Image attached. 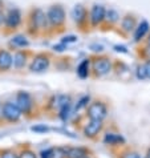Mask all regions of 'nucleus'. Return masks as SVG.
Returning a JSON list of instances; mask_svg holds the SVG:
<instances>
[{
	"instance_id": "f257e3e1",
	"label": "nucleus",
	"mask_w": 150,
	"mask_h": 158,
	"mask_svg": "<svg viewBox=\"0 0 150 158\" xmlns=\"http://www.w3.org/2000/svg\"><path fill=\"white\" fill-rule=\"evenodd\" d=\"M28 32L31 35H39L45 29H49V23H48L47 12H44L41 8H32L28 14L27 20Z\"/></svg>"
},
{
	"instance_id": "f03ea898",
	"label": "nucleus",
	"mask_w": 150,
	"mask_h": 158,
	"mask_svg": "<svg viewBox=\"0 0 150 158\" xmlns=\"http://www.w3.org/2000/svg\"><path fill=\"white\" fill-rule=\"evenodd\" d=\"M47 17L48 23H49V28L61 29L67 21V12L61 4H52L47 10Z\"/></svg>"
},
{
	"instance_id": "7ed1b4c3",
	"label": "nucleus",
	"mask_w": 150,
	"mask_h": 158,
	"mask_svg": "<svg viewBox=\"0 0 150 158\" xmlns=\"http://www.w3.org/2000/svg\"><path fill=\"white\" fill-rule=\"evenodd\" d=\"M21 21H23V15L20 10L17 8H11L6 14V21H4V29L6 32H14L20 27Z\"/></svg>"
},
{
	"instance_id": "20e7f679",
	"label": "nucleus",
	"mask_w": 150,
	"mask_h": 158,
	"mask_svg": "<svg viewBox=\"0 0 150 158\" xmlns=\"http://www.w3.org/2000/svg\"><path fill=\"white\" fill-rule=\"evenodd\" d=\"M105 15H106V8L102 4H97V3L93 4L89 10V24L93 28L98 27V25L104 23Z\"/></svg>"
},
{
	"instance_id": "39448f33",
	"label": "nucleus",
	"mask_w": 150,
	"mask_h": 158,
	"mask_svg": "<svg viewBox=\"0 0 150 158\" xmlns=\"http://www.w3.org/2000/svg\"><path fill=\"white\" fill-rule=\"evenodd\" d=\"M72 17L78 27L82 28L84 25H86L89 23V11L86 10L85 6L82 4H76L72 11Z\"/></svg>"
},
{
	"instance_id": "423d86ee",
	"label": "nucleus",
	"mask_w": 150,
	"mask_h": 158,
	"mask_svg": "<svg viewBox=\"0 0 150 158\" xmlns=\"http://www.w3.org/2000/svg\"><path fill=\"white\" fill-rule=\"evenodd\" d=\"M49 63H51V57L47 53H39L33 57L32 63L29 65V69L32 72H44L49 67Z\"/></svg>"
},
{
	"instance_id": "0eeeda50",
	"label": "nucleus",
	"mask_w": 150,
	"mask_h": 158,
	"mask_svg": "<svg viewBox=\"0 0 150 158\" xmlns=\"http://www.w3.org/2000/svg\"><path fill=\"white\" fill-rule=\"evenodd\" d=\"M108 114V109L102 102H93L88 108V116L90 120H104Z\"/></svg>"
},
{
	"instance_id": "6e6552de",
	"label": "nucleus",
	"mask_w": 150,
	"mask_h": 158,
	"mask_svg": "<svg viewBox=\"0 0 150 158\" xmlns=\"http://www.w3.org/2000/svg\"><path fill=\"white\" fill-rule=\"evenodd\" d=\"M3 116L7 118L8 121H17L21 117V110L16 104L6 102L3 105Z\"/></svg>"
},
{
	"instance_id": "1a4fd4ad",
	"label": "nucleus",
	"mask_w": 150,
	"mask_h": 158,
	"mask_svg": "<svg viewBox=\"0 0 150 158\" xmlns=\"http://www.w3.org/2000/svg\"><path fill=\"white\" fill-rule=\"evenodd\" d=\"M110 69H112V63L108 57H97L96 60H93V71L98 76L109 73Z\"/></svg>"
},
{
	"instance_id": "9d476101",
	"label": "nucleus",
	"mask_w": 150,
	"mask_h": 158,
	"mask_svg": "<svg viewBox=\"0 0 150 158\" xmlns=\"http://www.w3.org/2000/svg\"><path fill=\"white\" fill-rule=\"evenodd\" d=\"M137 19L133 14H126L125 16L121 19V24H120V29L121 32L125 35H129L131 32H134V29L137 28Z\"/></svg>"
},
{
	"instance_id": "9b49d317",
	"label": "nucleus",
	"mask_w": 150,
	"mask_h": 158,
	"mask_svg": "<svg viewBox=\"0 0 150 158\" xmlns=\"http://www.w3.org/2000/svg\"><path fill=\"white\" fill-rule=\"evenodd\" d=\"M16 105L20 108L21 112L27 113L31 106H32V100H31L29 94L27 92H20V93H17L16 96Z\"/></svg>"
},
{
	"instance_id": "f8f14e48",
	"label": "nucleus",
	"mask_w": 150,
	"mask_h": 158,
	"mask_svg": "<svg viewBox=\"0 0 150 158\" xmlns=\"http://www.w3.org/2000/svg\"><path fill=\"white\" fill-rule=\"evenodd\" d=\"M102 128V120H90V122L84 128V134L86 137H94Z\"/></svg>"
},
{
	"instance_id": "ddd939ff",
	"label": "nucleus",
	"mask_w": 150,
	"mask_h": 158,
	"mask_svg": "<svg viewBox=\"0 0 150 158\" xmlns=\"http://www.w3.org/2000/svg\"><path fill=\"white\" fill-rule=\"evenodd\" d=\"M12 64H14V57L6 49H0V71L6 72L8 71Z\"/></svg>"
},
{
	"instance_id": "4468645a",
	"label": "nucleus",
	"mask_w": 150,
	"mask_h": 158,
	"mask_svg": "<svg viewBox=\"0 0 150 158\" xmlns=\"http://www.w3.org/2000/svg\"><path fill=\"white\" fill-rule=\"evenodd\" d=\"M149 31H150L149 23H148L146 20H142L138 25H137V28L134 29V41H135V43L141 41V40H142V39L149 33Z\"/></svg>"
},
{
	"instance_id": "2eb2a0df",
	"label": "nucleus",
	"mask_w": 150,
	"mask_h": 158,
	"mask_svg": "<svg viewBox=\"0 0 150 158\" xmlns=\"http://www.w3.org/2000/svg\"><path fill=\"white\" fill-rule=\"evenodd\" d=\"M27 57H28V53L25 51H17L14 56V67L16 69L24 68L25 63H27Z\"/></svg>"
},
{
	"instance_id": "dca6fc26",
	"label": "nucleus",
	"mask_w": 150,
	"mask_h": 158,
	"mask_svg": "<svg viewBox=\"0 0 150 158\" xmlns=\"http://www.w3.org/2000/svg\"><path fill=\"white\" fill-rule=\"evenodd\" d=\"M118 21H120V14H118L116 10H113V8L106 10V15H105L104 23H106L109 25H114V24H117Z\"/></svg>"
},
{
	"instance_id": "f3484780",
	"label": "nucleus",
	"mask_w": 150,
	"mask_h": 158,
	"mask_svg": "<svg viewBox=\"0 0 150 158\" xmlns=\"http://www.w3.org/2000/svg\"><path fill=\"white\" fill-rule=\"evenodd\" d=\"M10 45H12L14 48H27L29 45V41L24 35H17L10 41Z\"/></svg>"
},
{
	"instance_id": "a211bd4d",
	"label": "nucleus",
	"mask_w": 150,
	"mask_h": 158,
	"mask_svg": "<svg viewBox=\"0 0 150 158\" xmlns=\"http://www.w3.org/2000/svg\"><path fill=\"white\" fill-rule=\"evenodd\" d=\"M104 142L105 143H109V145H118V143H123V142H125V139H123L122 135H120V134L108 133V134H105Z\"/></svg>"
},
{
	"instance_id": "6ab92c4d",
	"label": "nucleus",
	"mask_w": 150,
	"mask_h": 158,
	"mask_svg": "<svg viewBox=\"0 0 150 158\" xmlns=\"http://www.w3.org/2000/svg\"><path fill=\"white\" fill-rule=\"evenodd\" d=\"M88 152L81 148H70L67 150V158H85Z\"/></svg>"
},
{
	"instance_id": "aec40b11",
	"label": "nucleus",
	"mask_w": 150,
	"mask_h": 158,
	"mask_svg": "<svg viewBox=\"0 0 150 158\" xmlns=\"http://www.w3.org/2000/svg\"><path fill=\"white\" fill-rule=\"evenodd\" d=\"M89 64H90L89 59H85L84 61L80 63V65H78V68H77V74H78L80 78H86L88 77V74H89Z\"/></svg>"
},
{
	"instance_id": "412c9836",
	"label": "nucleus",
	"mask_w": 150,
	"mask_h": 158,
	"mask_svg": "<svg viewBox=\"0 0 150 158\" xmlns=\"http://www.w3.org/2000/svg\"><path fill=\"white\" fill-rule=\"evenodd\" d=\"M137 77H138L140 80H145V78H148V74H146V68H145V64L140 65V67L137 68Z\"/></svg>"
},
{
	"instance_id": "4be33fe9",
	"label": "nucleus",
	"mask_w": 150,
	"mask_h": 158,
	"mask_svg": "<svg viewBox=\"0 0 150 158\" xmlns=\"http://www.w3.org/2000/svg\"><path fill=\"white\" fill-rule=\"evenodd\" d=\"M4 21H6V14H4V3L0 0V28L4 25Z\"/></svg>"
},
{
	"instance_id": "5701e85b",
	"label": "nucleus",
	"mask_w": 150,
	"mask_h": 158,
	"mask_svg": "<svg viewBox=\"0 0 150 158\" xmlns=\"http://www.w3.org/2000/svg\"><path fill=\"white\" fill-rule=\"evenodd\" d=\"M86 102H89V96H85V97H82L80 101H78V104L76 105V110H80L82 106H85Z\"/></svg>"
},
{
	"instance_id": "b1692460",
	"label": "nucleus",
	"mask_w": 150,
	"mask_h": 158,
	"mask_svg": "<svg viewBox=\"0 0 150 158\" xmlns=\"http://www.w3.org/2000/svg\"><path fill=\"white\" fill-rule=\"evenodd\" d=\"M19 158H36V154L31 150H24V152H21Z\"/></svg>"
},
{
	"instance_id": "393cba45",
	"label": "nucleus",
	"mask_w": 150,
	"mask_h": 158,
	"mask_svg": "<svg viewBox=\"0 0 150 158\" xmlns=\"http://www.w3.org/2000/svg\"><path fill=\"white\" fill-rule=\"evenodd\" d=\"M53 152L55 149H48V150L41 153V158H53Z\"/></svg>"
},
{
	"instance_id": "a878e982",
	"label": "nucleus",
	"mask_w": 150,
	"mask_h": 158,
	"mask_svg": "<svg viewBox=\"0 0 150 158\" xmlns=\"http://www.w3.org/2000/svg\"><path fill=\"white\" fill-rule=\"evenodd\" d=\"M32 129L33 131H48V126L45 125H37V126H32Z\"/></svg>"
},
{
	"instance_id": "bb28decb",
	"label": "nucleus",
	"mask_w": 150,
	"mask_h": 158,
	"mask_svg": "<svg viewBox=\"0 0 150 158\" xmlns=\"http://www.w3.org/2000/svg\"><path fill=\"white\" fill-rule=\"evenodd\" d=\"M2 158H19V157H17L15 153H12V152H10V150H7V152H4L3 154H2Z\"/></svg>"
},
{
	"instance_id": "cd10ccee",
	"label": "nucleus",
	"mask_w": 150,
	"mask_h": 158,
	"mask_svg": "<svg viewBox=\"0 0 150 158\" xmlns=\"http://www.w3.org/2000/svg\"><path fill=\"white\" fill-rule=\"evenodd\" d=\"M123 158H140V154H138V153L131 152V153H127L126 156H123Z\"/></svg>"
},
{
	"instance_id": "c85d7f7f",
	"label": "nucleus",
	"mask_w": 150,
	"mask_h": 158,
	"mask_svg": "<svg viewBox=\"0 0 150 158\" xmlns=\"http://www.w3.org/2000/svg\"><path fill=\"white\" fill-rule=\"evenodd\" d=\"M76 40H77L76 36H68V37H65V40H63V43H73Z\"/></svg>"
},
{
	"instance_id": "c756f323",
	"label": "nucleus",
	"mask_w": 150,
	"mask_h": 158,
	"mask_svg": "<svg viewBox=\"0 0 150 158\" xmlns=\"http://www.w3.org/2000/svg\"><path fill=\"white\" fill-rule=\"evenodd\" d=\"M145 68H146V74H148V78H150V60L145 63Z\"/></svg>"
},
{
	"instance_id": "7c9ffc66",
	"label": "nucleus",
	"mask_w": 150,
	"mask_h": 158,
	"mask_svg": "<svg viewBox=\"0 0 150 158\" xmlns=\"http://www.w3.org/2000/svg\"><path fill=\"white\" fill-rule=\"evenodd\" d=\"M114 48H116V51H118V52H120V51H121V52H125V53H126V52H127L125 47H118V45H116V47H114Z\"/></svg>"
},
{
	"instance_id": "2f4dec72",
	"label": "nucleus",
	"mask_w": 150,
	"mask_h": 158,
	"mask_svg": "<svg viewBox=\"0 0 150 158\" xmlns=\"http://www.w3.org/2000/svg\"><path fill=\"white\" fill-rule=\"evenodd\" d=\"M3 117V105H2V102H0V118Z\"/></svg>"
},
{
	"instance_id": "473e14b6",
	"label": "nucleus",
	"mask_w": 150,
	"mask_h": 158,
	"mask_svg": "<svg viewBox=\"0 0 150 158\" xmlns=\"http://www.w3.org/2000/svg\"><path fill=\"white\" fill-rule=\"evenodd\" d=\"M148 45L150 47V35H149V39H148Z\"/></svg>"
},
{
	"instance_id": "72a5a7b5",
	"label": "nucleus",
	"mask_w": 150,
	"mask_h": 158,
	"mask_svg": "<svg viewBox=\"0 0 150 158\" xmlns=\"http://www.w3.org/2000/svg\"><path fill=\"white\" fill-rule=\"evenodd\" d=\"M148 158H150V149H149V152H148Z\"/></svg>"
},
{
	"instance_id": "f704fd0d",
	"label": "nucleus",
	"mask_w": 150,
	"mask_h": 158,
	"mask_svg": "<svg viewBox=\"0 0 150 158\" xmlns=\"http://www.w3.org/2000/svg\"><path fill=\"white\" fill-rule=\"evenodd\" d=\"M146 158H148V157H146Z\"/></svg>"
}]
</instances>
